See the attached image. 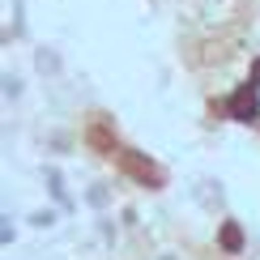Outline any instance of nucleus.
<instances>
[{
  "mask_svg": "<svg viewBox=\"0 0 260 260\" xmlns=\"http://www.w3.org/2000/svg\"><path fill=\"white\" fill-rule=\"evenodd\" d=\"M231 115H235V120H243V124H252L256 115H260L256 85H239V90H235V99H231Z\"/></svg>",
  "mask_w": 260,
  "mask_h": 260,
  "instance_id": "obj_1",
  "label": "nucleus"
},
{
  "mask_svg": "<svg viewBox=\"0 0 260 260\" xmlns=\"http://www.w3.org/2000/svg\"><path fill=\"white\" fill-rule=\"evenodd\" d=\"M124 167L133 171L137 179H145V183H162V171L149 167V162H141V158H133V154H124Z\"/></svg>",
  "mask_w": 260,
  "mask_h": 260,
  "instance_id": "obj_2",
  "label": "nucleus"
},
{
  "mask_svg": "<svg viewBox=\"0 0 260 260\" xmlns=\"http://www.w3.org/2000/svg\"><path fill=\"white\" fill-rule=\"evenodd\" d=\"M222 247H226V252H239V247H243V235H239V226H235V222L222 226Z\"/></svg>",
  "mask_w": 260,
  "mask_h": 260,
  "instance_id": "obj_3",
  "label": "nucleus"
}]
</instances>
